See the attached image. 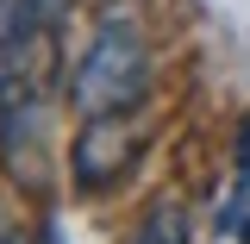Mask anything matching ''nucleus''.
<instances>
[{"label": "nucleus", "instance_id": "f03ea898", "mask_svg": "<svg viewBox=\"0 0 250 244\" xmlns=\"http://www.w3.org/2000/svg\"><path fill=\"white\" fill-rule=\"evenodd\" d=\"M131 156H138V125H131V113H100V119H82V132H75L69 176H75V188L100 194V188H113L131 169Z\"/></svg>", "mask_w": 250, "mask_h": 244}, {"label": "nucleus", "instance_id": "f257e3e1", "mask_svg": "<svg viewBox=\"0 0 250 244\" xmlns=\"http://www.w3.org/2000/svg\"><path fill=\"white\" fill-rule=\"evenodd\" d=\"M150 88V44L138 19L125 13H106L100 31L88 38V50L69 69V100L82 119H100V113H131Z\"/></svg>", "mask_w": 250, "mask_h": 244}, {"label": "nucleus", "instance_id": "7ed1b4c3", "mask_svg": "<svg viewBox=\"0 0 250 244\" xmlns=\"http://www.w3.org/2000/svg\"><path fill=\"white\" fill-rule=\"evenodd\" d=\"M219 232L231 244H250V163H238V182L219 200Z\"/></svg>", "mask_w": 250, "mask_h": 244}, {"label": "nucleus", "instance_id": "423d86ee", "mask_svg": "<svg viewBox=\"0 0 250 244\" xmlns=\"http://www.w3.org/2000/svg\"><path fill=\"white\" fill-rule=\"evenodd\" d=\"M238 163H250V125L238 132Z\"/></svg>", "mask_w": 250, "mask_h": 244}, {"label": "nucleus", "instance_id": "0eeeda50", "mask_svg": "<svg viewBox=\"0 0 250 244\" xmlns=\"http://www.w3.org/2000/svg\"><path fill=\"white\" fill-rule=\"evenodd\" d=\"M0 244H31V238H19V232H0Z\"/></svg>", "mask_w": 250, "mask_h": 244}, {"label": "nucleus", "instance_id": "39448f33", "mask_svg": "<svg viewBox=\"0 0 250 244\" xmlns=\"http://www.w3.org/2000/svg\"><path fill=\"white\" fill-rule=\"evenodd\" d=\"M69 6H75V0H25V19L31 25H57Z\"/></svg>", "mask_w": 250, "mask_h": 244}, {"label": "nucleus", "instance_id": "20e7f679", "mask_svg": "<svg viewBox=\"0 0 250 244\" xmlns=\"http://www.w3.org/2000/svg\"><path fill=\"white\" fill-rule=\"evenodd\" d=\"M131 244H188V213L175 207V200H156L150 213H144V225H138Z\"/></svg>", "mask_w": 250, "mask_h": 244}]
</instances>
